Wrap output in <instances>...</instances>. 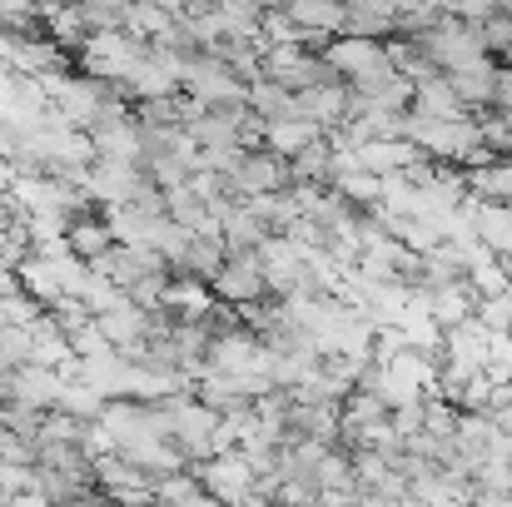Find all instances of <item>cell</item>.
<instances>
[{"label":"cell","instance_id":"277c9868","mask_svg":"<svg viewBox=\"0 0 512 507\" xmlns=\"http://www.w3.org/2000/svg\"><path fill=\"white\" fill-rule=\"evenodd\" d=\"M274 10H284L299 30H309L319 40H339L343 35V0H279Z\"/></svg>","mask_w":512,"mask_h":507},{"label":"cell","instance_id":"5b68a950","mask_svg":"<svg viewBox=\"0 0 512 507\" xmlns=\"http://www.w3.org/2000/svg\"><path fill=\"white\" fill-rule=\"evenodd\" d=\"M413 110H418V115H433V120H473L448 75H433V80L413 85Z\"/></svg>","mask_w":512,"mask_h":507},{"label":"cell","instance_id":"9c48e42d","mask_svg":"<svg viewBox=\"0 0 512 507\" xmlns=\"http://www.w3.org/2000/svg\"><path fill=\"white\" fill-rule=\"evenodd\" d=\"M493 110L512 115V65H498V95H493Z\"/></svg>","mask_w":512,"mask_h":507},{"label":"cell","instance_id":"8fae6325","mask_svg":"<svg viewBox=\"0 0 512 507\" xmlns=\"http://www.w3.org/2000/svg\"><path fill=\"white\" fill-rule=\"evenodd\" d=\"M508 120H512V115H508Z\"/></svg>","mask_w":512,"mask_h":507},{"label":"cell","instance_id":"52a82bcc","mask_svg":"<svg viewBox=\"0 0 512 507\" xmlns=\"http://www.w3.org/2000/svg\"><path fill=\"white\" fill-rule=\"evenodd\" d=\"M249 110H254L264 125H274V120H299V95L284 90L279 80L259 75V80L249 85Z\"/></svg>","mask_w":512,"mask_h":507},{"label":"cell","instance_id":"6da1fadb","mask_svg":"<svg viewBox=\"0 0 512 507\" xmlns=\"http://www.w3.org/2000/svg\"><path fill=\"white\" fill-rule=\"evenodd\" d=\"M324 55H329V65L339 70L343 85H353V90H363V85H378V80L398 75V65H393V45H388V40L339 35V40H329V45H324Z\"/></svg>","mask_w":512,"mask_h":507},{"label":"cell","instance_id":"30bf717a","mask_svg":"<svg viewBox=\"0 0 512 507\" xmlns=\"http://www.w3.org/2000/svg\"><path fill=\"white\" fill-rule=\"evenodd\" d=\"M503 488H508V493H512V468H508V483H503Z\"/></svg>","mask_w":512,"mask_h":507},{"label":"cell","instance_id":"ba28073f","mask_svg":"<svg viewBox=\"0 0 512 507\" xmlns=\"http://www.w3.org/2000/svg\"><path fill=\"white\" fill-rule=\"evenodd\" d=\"M314 140H324V130L314 120H274V125H264V150H274L284 160L304 155Z\"/></svg>","mask_w":512,"mask_h":507},{"label":"cell","instance_id":"3957f363","mask_svg":"<svg viewBox=\"0 0 512 507\" xmlns=\"http://www.w3.org/2000/svg\"><path fill=\"white\" fill-rule=\"evenodd\" d=\"M209 294H214L219 304H234V309L269 299L274 289H269V269H264L259 249H239V254L229 249V259L219 264V274L209 279Z\"/></svg>","mask_w":512,"mask_h":507},{"label":"cell","instance_id":"8992f818","mask_svg":"<svg viewBox=\"0 0 512 507\" xmlns=\"http://www.w3.org/2000/svg\"><path fill=\"white\" fill-rule=\"evenodd\" d=\"M448 80H453L458 100L468 105V115H483V110H493V95H498V60H488V65H473V70H458V75H448Z\"/></svg>","mask_w":512,"mask_h":507},{"label":"cell","instance_id":"7a4b0ae2","mask_svg":"<svg viewBox=\"0 0 512 507\" xmlns=\"http://www.w3.org/2000/svg\"><path fill=\"white\" fill-rule=\"evenodd\" d=\"M284 189H294V169L284 155H274V150H244L239 155V165L224 174V194L234 199V204H249V199H264V194H284Z\"/></svg>","mask_w":512,"mask_h":507}]
</instances>
